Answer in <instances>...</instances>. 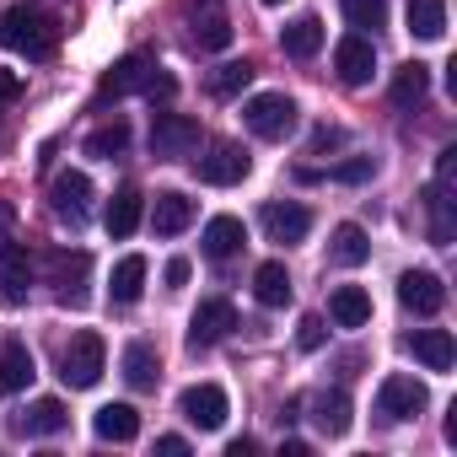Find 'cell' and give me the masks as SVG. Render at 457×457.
Segmentation results:
<instances>
[{"instance_id":"obj_7","label":"cell","mask_w":457,"mask_h":457,"mask_svg":"<svg viewBox=\"0 0 457 457\" xmlns=\"http://www.w3.org/2000/svg\"><path fill=\"white\" fill-rule=\"evenodd\" d=\"M49 204H54V215L65 226H87V215H92V178L87 172H60L54 188H49Z\"/></svg>"},{"instance_id":"obj_34","label":"cell","mask_w":457,"mask_h":457,"mask_svg":"<svg viewBox=\"0 0 457 457\" xmlns=\"http://www.w3.org/2000/svg\"><path fill=\"white\" fill-rule=\"evenodd\" d=\"M124 145H129V124H124V119H113V124H103L97 135H87V156H103V162H113Z\"/></svg>"},{"instance_id":"obj_35","label":"cell","mask_w":457,"mask_h":457,"mask_svg":"<svg viewBox=\"0 0 457 457\" xmlns=\"http://www.w3.org/2000/svg\"><path fill=\"white\" fill-rule=\"evenodd\" d=\"M194 44H199V49H226V44H232V22H226L220 12L194 17Z\"/></svg>"},{"instance_id":"obj_12","label":"cell","mask_w":457,"mask_h":457,"mask_svg":"<svg viewBox=\"0 0 457 457\" xmlns=\"http://www.w3.org/2000/svg\"><path fill=\"white\" fill-rule=\"evenodd\" d=\"M334 71H339V81H345V87H366V81H371V71H377V49H371L361 33L339 38V49H334Z\"/></svg>"},{"instance_id":"obj_24","label":"cell","mask_w":457,"mask_h":457,"mask_svg":"<svg viewBox=\"0 0 457 457\" xmlns=\"http://www.w3.org/2000/svg\"><path fill=\"white\" fill-rule=\"evenodd\" d=\"M280 49H286L291 60H312V54L323 49V22H318V17L286 22V28H280Z\"/></svg>"},{"instance_id":"obj_10","label":"cell","mask_w":457,"mask_h":457,"mask_svg":"<svg viewBox=\"0 0 457 457\" xmlns=\"http://www.w3.org/2000/svg\"><path fill=\"white\" fill-rule=\"evenodd\" d=\"M398 302H403L409 312H420V318H436V312L446 307V286H441V275H430V270H403V275H398Z\"/></svg>"},{"instance_id":"obj_46","label":"cell","mask_w":457,"mask_h":457,"mask_svg":"<svg viewBox=\"0 0 457 457\" xmlns=\"http://www.w3.org/2000/svg\"><path fill=\"white\" fill-rule=\"evenodd\" d=\"M280 457H307V441H280Z\"/></svg>"},{"instance_id":"obj_1","label":"cell","mask_w":457,"mask_h":457,"mask_svg":"<svg viewBox=\"0 0 457 457\" xmlns=\"http://www.w3.org/2000/svg\"><path fill=\"white\" fill-rule=\"evenodd\" d=\"M0 49H12L22 60H49L60 49V22L38 6H6L0 12Z\"/></svg>"},{"instance_id":"obj_3","label":"cell","mask_w":457,"mask_h":457,"mask_svg":"<svg viewBox=\"0 0 457 457\" xmlns=\"http://www.w3.org/2000/svg\"><path fill=\"white\" fill-rule=\"evenodd\" d=\"M103 366H108V345H103V334H76L65 350H60V377L71 382V387H92L97 377H103Z\"/></svg>"},{"instance_id":"obj_28","label":"cell","mask_w":457,"mask_h":457,"mask_svg":"<svg viewBox=\"0 0 457 457\" xmlns=\"http://www.w3.org/2000/svg\"><path fill=\"white\" fill-rule=\"evenodd\" d=\"M156 377H162V361H156V350L135 339V345L124 350V382L145 393V387H156Z\"/></svg>"},{"instance_id":"obj_32","label":"cell","mask_w":457,"mask_h":457,"mask_svg":"<svg viewBox=\"0 0 457 457\" xmlns=\"http://www.w3.org/2000/svg\"><path fill=\"white\" fill-rule=\"evenodd\" d=\"M425 92H430V71L420 60L393 76V108H414V103H425Z\"/></svg>"},{"instance_id":"obj_6","label":"cell","mask_w":457,"mask_h":457,"mask_svg":"<svg viewBox=\"0 0 457 457\" xmlns=\"http://www.w3.org/2000/svg\"><path fill=\"white\" fill-rule=\"evenodd\" d=\"M178 409H183V420L199 425V430H220L226 414H232V403H226V393H220L215 382H194V387H183Z\"/></svg>"},{"instance_id":"obj_40","label":"cell","mask_w":457,"mask_h":457,"mask_svg":"<svg viewBox=\"0 0 457 457\" xmlns=\"http://www.w3.org/2000/svg\"><path fill=\"white\" fill-rule=\"evenodd\" d=\"M452 178H457V145H446V151L436 156V183L452 188Z\"/></svg>"},{"instance_id":"obj_22","label":"cell","mask_w":457,"mask_h":457,"mask_svg":"<svg viewBox=\"0 0 457 457\" xmlns=\"http://www.w3.org/2000/svg\"><path fill=\"white\" fill-rule=\"evenodd\" d=\"M328 318H334L339 328H366V323H371V296H366L361 286H339V291L328 296Z\"/></svg>"},{"instance_id":"obj_41","label":"cell","mask_w":457,"mask_h":457,"mask_svg":"<svg viewBox=\"0 0 457 457\" xmlns=\"http://www.w3.org/2000/svg\"><path fill=\"white\" fill-rule=\"evenodd\" d=\"M156 452H162V457H188V441H183V436H162Z\"/></svg>"},{"instance_id":"obj_30","label":"cell","mask_w":457,"mask_h":457,"mask_svg":"<svg viewBox=\"0 0 457 457\" xmlns=\"http://www.w3.org/2000/svg\"><path fill=\"white\" fill-rule=\"evenodd\" d=\"M113 302L119 307H129V302H140V291H145V259L140 253H129V259H119V270H113Z\"/></svg>"},{"instance_id":"obj_19","label":"cell","mask_w":457,"mask_h":457,"mask_svg":"<svg viewBox=\"0 0 457 457\" xmlns=\"http://www.w3.org/2000/svg\"><path fill=\"white\" fill-rule=\"evenodd\" d=\"M92 430H97V441H135L140 436V414H135V403H103L92 414Z\"/></svg>"},{"instance_id":"obj_44","label":"cell","mask_w":457,"mask_h":457,"mask_svg":"<svg viewBox=\"0 0 457 457\" xmlns=\"http://www.w3.org/2000/svg\"><path fill=\"white\" fill-rule=\"evenodd\" d=\"M183 280H188V259H172L167 264V286H183Z\"/></svg>"},{"instance_id":"obj_33","label":"cell","mask_w":457,"mask_h":457,"mask_svg":"<svg viewBox=\"0 0 457 457\" xmlns=\"http://www.w3.org/2000/svg\"><path fill=\"white\" fill-rule=\"evenodd\" d=\"M446 194H452V188H441V183L425 188V204H430V243H436V248L452 243V199H446Z\"/></svg>"},{"instance_id":"obj_39","label":"cell","mask_w":457,"mask_h":457,"mask_svg":"<svg viewBox=\"0 0 457 457\" xmlns=\"http://www.w3.org/2000/svg\"><path fill=\"white\" fill-rule=\"evenodd\" d=\"M323 339H328L323 318H302V334H296V345H302V350H323Z\"/></svg>"},{"instance_id":"obj_31","label":"cell","mask_w":457,"mask_h":457,"mask_svg":"<svg viewBox=\"0 0 457 457\" xmlns=\"http://www.w3.org/2000/svg\"><path fill=\"white\" fill-rule=\"evenodd\" d=\"M253 296H259L264 307H286V302H291V275H286V264H259V270H253Z\"/></svg>"},{"instance_id":"obj_25","label":"cell","mask_w":457,"mask_h":457,"mask_svg":"<svg viewBox=\"0 0 457 457\" xmlns=\"http://www.w3.org/2000/svg\"><path fill=\"white\" fill-rule=\"evenodd\" d=\"M140 210H145L140 188H119V194L108 199V215H103V226H108V237H129L135 226H140Z\"/></svg>"},{"instance_id":"obj_21","label":"cell","mask_w":457,"mask_h":457,"mask_svg":"<svg viewBox=\"0 0 457 457\" xmlns=\"http://www.w3.org/2000/svg\"><path fill=\"white\" fill-rule=\"evenodd\" d=\"M151 54H124L108 76H103V97H124V92H140L145 87V76H151Z\"/></svg>"},{"instance_id":"obj_29","label":"cell","mask_w":457,"mask_h":457,"mask_svg":"<svg viewBox=\"0 0 457 457\" xmlns=\"http://www.w3.org/2000/svg\"><path fill=\"white\" fill-rule=\"evenodd\" d=\"M49 270H54L60 302H76V307H81V296H76V286H71V280H81V275L92 270V259H87V253H65V248H60V253H49Z\"/></svg>"},{"instance_id":"obj_36","label":"cell","mask_w":457,"mask_h":457,"mask_svg":"<svg viewBox=\"0 0 457 457\" xmlns=\"http://www.w3.org/2000/svg\"><path fill=\"white\" fill-rule=\"evenodd\" d=\"M339 12L350 28H382L387 22V0H339Z\"/></svg>"},{"instance_id":"obj_38","label":"cell","mask_w":457,"mask_h":457,"mask_svg":"<svg viewBox=\"0 0 457 457\" xmlns=\"http://www.w3.org/2000/svg\"><path fill=\"white\" fill-rule=\"evenodd\" d=\"M140 92H145L151 103H172V92H178V81H172L167 71H156V65H151V76H145V87H140Z\"/></svg>"},{"instance_id":"obj_16","label":"cell","mask_w":457,"mask_h":457,"mask_svg":"<svg viewBox=\"0 0 457 457\" xmlns=\"http://www.w3.org/2000/svg\"><path fill=\"white\" fill-rule=\"evenodd\" d=\"M188 220H194V199L188 194H178V188L156 194V204H151V232L156 237H178Z\"/></svg>"},{"instance_id":"obj_4","label":"cell","mask_w":457,"mask_h":457,"mask_svg":"<svg viewBox=\"0 0 457 457\" xmlns=\"http://www.w3.org/2000/svg\"><path fill=\"white\" fill-rule=\"evenodd\" d=\"M194 151H199V119H188V113H156V124H151V156L183 162Z\"/></svg>"},{"instance_id":"obj_27","label":"cell","mask_w":457,"mask_h":457,"mask_svg":"<svg viewBox=\"0 0 457 457\" xmlns=\"http://www.w3.org/2000/svg\"><path fill=\"white\" fill-rule=\"evenodd\" d=\"M328 259H334V264H345V270H355V264H366V259H371V243H366V232H361L355 220H345L339 232H334Z\"/></svg>"},{"instance_id":"obj_20","label":"cell","mask_w":457,"mask_h":457,"mask_svg":"<svg viewBox=\"0 0 457 457\" xmlns=\"http://www.w3.org/2000/svg\"><path fill=\"white\" fill-rule=\"evenodd\" d=\"M33 377H38V371H33V350H28L22 339H12L6 350H0V393L12 398V393H22Z\"/></svg>"},{"instance_id":"obj_26","label":"cell","mask_w":457,"mask_h":457,"mask_svg":"<svg viewBox=\"0 0 457 457\" xmlns=\"http://www.w3.org/2000/svg\"><path fill=\"white\" fill-rule=\"evenodd\" d=\"M409 33L425 44L446 38V0H409Z\"/></svg>"},{"instance_id":"obj_37","label":"cell","mask_w":457,"mask_h":457,"mask_svg":"<svg viewBox=\"0 0 457 457\" xmlns=\"http://www.w3.org/2000/svg\"><path fill=\"white\" fill-rule=\"evenodd\" d=\"M371 172H377V162H371V156H350V162H339L328 178H334V183H366Z\"/></svg>"},{"instance_id":"obj_42","label":"cell","mask_w":457,"mask_h":457,"mask_svg":"<svg viewBox=\"0 0 457 457\" xmlns=\"http://www.w3.org/2000/svg\"><path fill=\"white\" fill-rule=\"evenodd\" d=\"M17 92H22V81H17V76H12V71H0V103H12V97H17Z\"/></svg>"},{"instance_id":"obj_43","label":"cell","mask_w":457,"mask_h":457,"mask_svg":"<svg viewBox=\"0 0 457 457\" xmlns=\"http://www.w3.org/2000/svg\"><path fill=\"white\" fill-rule=\"evenodd\" d=\"M253 446H259V441H253V436H237V441H232V446H226V457H253Z\"/></svg>"},{"instance_id":"obj_13","label":"cell","mask_w":457,"mask_h":457,"mask_svg":"<svg viewBox=\"0 0 457 457\" xmlns=\"http://www.w3.org/2000/svg\"><path fill=\"white\" fill-rule=\"evenodd\" d=\"M28 286H33V259H28V248L0 243V296H6L12 307H22V302H28Z\"/></svg>"},{"instance_id":"obj_18","label":"cell","mask_w":457,"mask_h":457,"mask_svg":"<svg viewBox=\"0 0 457 457\" xmlns=\"http://www.w3.org/2000/svg\"><path fill=\"white\" fill-rule=\"evenodd\" d=\"M312 425L323 430V436H345L350 430V398L339 393V387H323V393H312Z\"/></svg>"},{"instance_id":"obj_17","label":"cell","mask_w":457,"mask_h":457,"mask_svg":"<svg viewBox=\"0 0 457 457\" xmlns=\"http://www.w3.org/2000/svg\"><path fill=\"white\" fill-rule=\"evenodd\" d=\"M12 425H17V436H60V430L71 425V414H65V403H60V398H38V403H33V409H22Z\"/></svg>"},{"instance_id":"obj_47","label":"cell","mask_w":457,"mask_h":457,"mask_svg":"<svg viewBox=\"0 0 457 457\" xmlns=\"http://www.w3.org/2000/svg\"><path fill=\"white\" fill-rule=\"evenodd\" d=\"M264 6H280V0H264Z\"/></svg>"},{"instance_id":"obj_45","label":"cell","mask_w":457,"mask_h":457,"mask_svg":"<svg viewBox=\"0 0 457 457\" xmlns=\"http://www.w3.org/2000/svg\"><path fill=\"white\" fill-rule=\"evenodd\" d=\"M12 226H17V210H12L6 199H0V237H6V232H12Z\"/></svg>"},{"instance_id":"obj_14","label":"cell","mask_w":457,"mask_h":457,"mask_svg":"<svg viewBox=\"0 0 457 457\" xmlns=\"http://www.w3.org/2000/svg\"><path fill=\"white\" fill-rule=\"evenodd\" d=\"M409 350H414V361L425 371H452V361H457V345H452L446 328H414L409 334Z\"/></svg>"},{"instance_id":"obj_23","label":"cell","mask_w":457,"mask_h":457,"mask_svg":"<svg viewBox=\"0 0 457 457\" xmlns=\"http://www.w3.org/2000/svg\"><path fill=\"white\" fill-rule=\"evenodd\" d=\"M253 76H259L253 60H226V65H215V71L204 76V92L220 97V103H226V97H243V87H248Z\"/></svg>"},{"instance_id":"obj_9","label":"cell","mask_w":457,"mask_h":457,"mask_svg":"<svg viewBox=\"0 0 457 457\" xmlns=\"http://www.w3.org/2000/svg\"><path fill=\"white\" fill-rule=\"evenodd\" d=\"M237 328V307L232 302H199V312H194V323H188V350H210V345H220L226 334Z\"/></svg>"},{"instance_id":"obj_2","label":"cell","mask_w":457,"mask_h":457,"mask_svg":"<svg viewBox=\"0 0 457 457\" xmlns=\"http://www.w3.org/2000/svg\"><path fill=\"white\" fill-rule=\"evenodd\" d=\"M243 124L259 135V140H286L296 129V103L286 92H259L243 103Z\"/></svg>"},{"instance_id":"obj_11","label":"cell","mask_w":457,"mask_h":457,"mask_svg":"<svg viewBox=\"0 0 457 457\" xmlns=\"http://www.w3.org/2000/svg\"><path fill=\"white\" fill-rule=\"evenodd\" d=\"M259 220H264V232H270V243H302L307 232H312V215H307V204H280V199H270L264 210H259Z\"/></svg>"},{"instance_id":"obj_8","label":"cell","mask_w":457,"mask_h":457,"mask_svg":"<svg viewBox=\"0 0 457 457\" xmlns=\"http://www.w3.org/2000/svg\"><path fill=\"white\" fill-rule=\"evenodd\" d=\"M430 403V393H425V382H414V377H387L382 387H377V414L382 420H414L420 409Z\"/></svg>"},{"instance_id":"obj_5","label":"cell","mask_w":457,"mask_h":457,"mask_svg":"<svg viewBox=\"0 0 457 457\" xmlns=\"http://www.w3.org/2000/svg\"><path fill=\"white\" fill-rule=\"evenodd\" d=\"M194 167H199V178H204V183L232 188V183H243V178H248V167H253V162H248V151H243L237 140H215V145H210V156H199Z\"/></svg>"},{"instance_id":"obj_15","label":"cell","mask_w":457,"mask_h":457,"mask_svg":"<svg viewBox=\"0 0 457 457\" xmlns=\"http://www.w3.org/2000/svg\"><path fill=\"white\" fill-rule=\"evenodd\" d=\"M248 248V226L237 220V215H215L210 226H204V259H232V253H243Z\"/></svg>"}]
</instances>
